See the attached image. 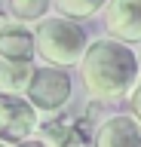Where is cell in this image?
<instances>
[{
  "label": "cell",
  "mask_w": 141,
  "mask_h": 147,
  "mask_svg": "<svg viewBox=\"0 0 141 147\" xmlns=\"http://www.w3.org/2000/svg\"><path fill=\"white\" fill-rule=\"evenodd\" d=\"M104 28H107L111 40L141 43V0H107Z\"/></svg>",
  "instance_id": "cell-5"
},
{
  "label": "cell",
  "mask_w": 141,
  "mask_h": 147,
  "mask_svg": "<svg viewBox=\"0 0 141 147\" xmlns=\"http://www.w3.org/2000/svg\"><path fill=\"white\" fill-rule=\"evenodd\" d=\"M135 58H138V71H141V49H138V55H135Z\"/></svg>",
  "instance_id": "cell-14"
},
{
  "label": "cell",
  "mask_w": 141,
  "mask_h": 147,
  "mask_svg": "<svg viewBox=\"0 0 141 147\" xmlns=\"http://www.w3.org/2000/svg\"><path fill=\"white\" fill-rule=\"evenodd\" d=\"M25 98L34 110H46V113L61 110L71 98V77L58 67H37Z\"/></svg>",
  "instance_id": "cell-3"
},
{
  "label": "cell",
  "mask_w": 141,
  "mask_h": 147,
  "mask_svg": "<svg viewBox=\"0 0 141 147\" xmlns=\"http://www.w3.org/2000/svg\"><path fill=\"white\" fill-rule=\"evenodd\" d=\"M34 46H37V55L49 67H71L83 58L86 52V31L71 18L52 16L43 18L34 31Z\"/></svg>",
  "instance_id": "cell-2"
},
{
  "label": "cell",
  "mask_w": 141,
  "mask_h": 147,
  "mask_svg": "<svg viewBox=\"0 0 141 147\" xmlns=\"http://www.w3.org/2000/svg\"><path fill=\"white\" fill-rule=\"evenodd\" d=\"M126 98H129V117L141 126V80L129 89V95H126Z\"/></svg>",
  "instance_id": "cell-12"
},
{
  "label": "cell",
  "mask_w": 141,
  "mask_h": 147,
  "mask_svg": "<svg viewBox=\"0 0 141 147\" xmlns=\"http://www.w3.org/2000/svg\"><path fill=\"white\" fill-rule=\"evenodd\" d=\"M95 147H141V126L129 113H113L98 126Z\"/></svg>",
  "instance_id": "cell-6"
},
{
  "label": "cell",
  "mask_w": 141,
  "mask_h": 147,
  "mask_svg": "<svg viewBox=\"0 0 141 147\" xmlns=\"http://www.w3.org/2000/svg\"><path fill=\"white\" fill-rule=\"evenodd\" d=\"M40 129L37 110L28 104V98L0 95V141L3 144H22Z\"/></svg>",
  "instance_id": "cell-4"
},
{
  "label": "cell",
  "mask_w": 141,
  "mask_h": 147,
  "mask_svg": "<svg viewBox=\"0 0 141 147\" xmlns=\"http://www.w3.org/2000/svg\"><path fill=\"white\" fill-rule=\"evenodd\" d=\"M9 3V16L16 22H37L46 16V9L52 6V0H6Z\"/></svg>",
  "instance_id": "cell-11"
},
{
  "label": "cell",
  "mask_w": 141,
  "mask_h": 147,
  "mask_svg": "<svg viewBox=\"0 0 141 147\" xmlns=\"http://www.w3.org/2000/svg\"><path fill=\"white\" fill-rule=\"evenodd\" d=\"M37 52L34 34L19 22H6L0 28V61H31Z\"/></svg>",
  "instance_id": "cell-7"
},
{
  "label": "cell",
  "mask_w": 141,
  "mask_h": 147,
  "mask_svg": "<svg viewBox=\"0 0 141 147\" xmlns=\"http://www.w3.org/2000/svg\"><path fill=\"white\" fill-rule=\"evenodd\" d=\"M83 132L74 117H58L55 123L40 129V144L43 147H83Z\"/></svg>",
  "instance_id": "cell-8"
},
{
  "label": "cell",
  "mask_w": 141,
  "mask_h": 147,
  "mask_svg": "<svg viewBox=\"0 0 141 147\" xmlns=\"http://www.w3.org/2000/svg\"><path fill=\"white\" fill-rule=\"evenodd\" d=\"M3 25H6V18H3V12H0V28H3Z\"/></svg>",
  "instance_id": "cell-15"
},
{
  "label": "cell",
  "mask_w": 141,
  "mask_h": 147,
  "mask_svg": "<svg viewBox=\"0 0 141 147\" xmlns=\"http://www.w3.org/2000/svg\"><path fill=\"white\" fill-rule=\"evenodd\" d=\"M80 77L95 101H117L138 83V58L126 43L101 37L86 46L80 58Z\"/></svg>",
  "instance_id": "cell-1"
},
{
  "label": "cell",
  "mask_w": 141,
  "mask_h": 147,
  "mask_svg": "<svg viewBox=\"0 0 141 147\" xmlns=\"http://www.w3.org/2000/svg\"><path fill=\"white\" fill-rule=\"evenodd\" d=\"M34 64L31 61H0V95H25L34 80Z\"/></svg>",
  "instance_id": "cell-9"
},
{
  "label": "cell",
  "mask_w": 141,
  "mask_h": 147,
  "mask_svg": "<svg viewBox=\"0 0 141 147\" xmlns=\"http://www.w3.org/2000/svg\"><path fill=\"white\" fill-rule=\"evenodd\" d=\"M19 147H43V144H40V141H31V138H28V141H22Z\"/></svg>",
  "instance_id": "cell-13"
},
{
  "label": "cell",
  "mask_w": 141,
  "mask_h": 147,
  "mask_svg": "<svg viewBox=\"0 0 141 147\" xmlns=\"http://www.w3.org/2000/svg\"><path fill=\"white\" fill-rule=\"evenodd\" d=\"M83 147H86V144H83Z\"/></svg>",
  "instance_id": "cell-17"
},
{
  "label": "cell",
  "mask_w": 141,
  "mask_h": 147,
  "mask_svg": "<svg viewBox=\"0 0 141 147\" xmlns=\"http://www.w3.org/2000/svg\"><path fill=\"white\" fill-rule=\"evenodd\" d=\"M52 6L61 12V18L77 22V18H89V16H95L101 6H107V0H52Z\"/></svg>",
  "instance_id": "cell-10"
},
{
  "label": "cell",
  "mask_w": 141,
  "mask_h": 147,
  "mask_svg": "<svg viewBox=\"0 0 141 147\" xmlns=\"http://www.w3.org/2000/svg\"><path fill=\"white\" fill-rule=\"evenodd\" d=\"M0 147H6V144H3V141H0Z\"/></svg>",
  "instance_id": "cell-16"
}]
</instances>
